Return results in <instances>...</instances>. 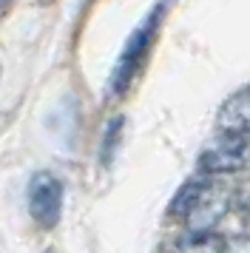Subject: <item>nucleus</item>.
I'll use <instances>...</instances> for the list:
<instances>
[{"instance_id": "obj_1", "label": "nucleus", "mask_w": 250, "mask_h": 253, "mask_svg": "<svg viewBox=\"0 0 250 253\" xmlns=\"http://www.w3.org/2000/svg\"><path fill=\"white\" fill-rule=\"evenodd\" d=\"M162 12H165V3H157V6L145 14V20L134 29V35L128 37V43L123 46L120 60H117V66H114V71H111V94H123L125 88L131 85L136 69H139V63L145 60L148 46H151L154 37H157Z\"/></svg>"}, {"instance_id": "obj_2", "label": "nucleus", "mask_w": 250, "mask_h": 253, "mask_svg": "<svg viewBox=\"0 0 250 253\" xmlns=\"http://www.w3.org/2000/svg\"><path fill=\"white\" fill-rule=\"evenodd\" d=\"M29 213L40 228L51 230L63 216V182L51 171H37L29 179Z\"/></svg>"}, {"instance_id": "obj_3", "label": "nucleus", "mask_w": 250, "mask_h": 253, "mask_svg": "<svg viewBox=\"0 0 250 253\" xmlns=\"http://www.w3.org/2000/svg\"><path fill=\"white\" fill-rule=\"evenodd\" d=\"M250 162V139L239 134H219L216 142L199 154V171L202 173H233L248 168Z\"/></svg>"}, {"instance_id": "obj_4", "label": "nucleus", "mask_w": 250, "mask_h": 253, "mask_svg": "<svg viewBox=\"0 0 250 253\" xmlns=\"http://www.w3.org/2000/svg\"><path fill=\"white\" fill-rule=\"evenodd\" d=\"M227 208H230V194H227L222 185L205 179L202 191L193 199V205L185 211L188 230H193V233H208V230H213L216 225L222 222V216L227 213Z\"/></svg>"}, {"instance_id": "obj_5", "label": "nucleus", "mask_w": 250, "mask_h": 253, "mask_svg": "<svg viewBox=\"0 0 250 253\" xmlns=\"http://www.w3.org/2000/svg\"><path fill=\"white\" fill-rule=\"evenodd\" d=\"M216 128L219 134H239V137H250V88L230 94L219 114H216Z\"/></svg>"}, {"instance_id": "obj_6", "label": "nucleus", "mask_w": 250, "mask_h": 253, "mask_svg": "<svg viewBox=\"0 0 250 253\" xmlns=\"http://www.w3.org/2000/svg\"><path fill=\"white\" fill-rule=\"evenodd\" d=\"M205 179H193V182H185L179 188V194L173 196V202H170V213L173 216H185V211L193 205V199H196V194L202 191Z\"/></svg>"}, {"instance_id": "obj_7", "label": "nucleus", "mask_w": 250, "mask_h": 253, "mask_svg": "<svg viewBox=\"0 0 250 253\" xmlns=\"http://www.w3.org/2000/svg\"><path fill=\"white\" fill-rule=\"evenodd\" d=\"M120 131H123V117L111 120V126H108V131H105V145H102V160L105 162L111 160V151L117 148V137H120Z\"/></svg>"}, {"instance_id": "obj_8", "label": "nucleus", "mask_w": 250, "mask_h": 253, "mask_svg": "<svg viewBox=\"0 0 250 253\" xmlns=\"http://www.w3.org/2000/svg\"><path fill=\"white\" fill-rule=\"evenodd\" d=\"M230 205L236 208V211H242V213H250V182L233 188V194H230Z\"/></svg>"}, {"instance_id": "obj_9", "label": "nucleus", "mask_w": 250, "mask_h": 253, "mask_svg": "<svg viewBox=\"0 0 250 253\" xmlns=\"http://www.w3.org/2000/svg\"><path fill=\"white\" fill-rule=\"evenodd\" d=\"M219 253H250V236H236V239H225Z\"/></svg>"}, {"instance_id": "obj_10", "label": "nucleus", "mask_w": 250, "mask_h": 253, "mask_svg": "<svg viewBox=\"0 0 250 253\" xmlns=\"http://www.w3.org/2000/svg\"><path fill=\"white\" fill-rule=\"evenodd\" d=\"M45 253H54V251H45Z\"/></svg>"}]
</instances>
